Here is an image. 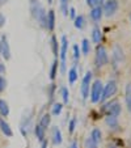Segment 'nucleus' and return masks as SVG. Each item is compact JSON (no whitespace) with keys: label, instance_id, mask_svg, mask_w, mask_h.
I'll return each mask as SVG.
<instances>
[{"label":"nucleus","instance_id":"f257e3e1","mask_svg":"<svg viewBox=\"0 0 131 148\" xmlns=\"http://www.w3.org/2000/svg\"><path fill=\"white\" fill-rule=\"evenodd\" d=\"M30 9H32V14L36 18V21L42 26V28H46V13L45 8L41 5L38 0H30Z\"/></svg>","mask_w":131,"mask_h":148},{"label":"nucleus","instance_id":"f03ea898","mask_svg":"<svg viewBox=\"0 0 131 148\" xmlns=\"http://www.w3.org/2000/svg\"><path fill=\"white\" fill-rule=\"evenodd\" d=\"M104 113L106 115H114V117H118L121 114V103L118 101H110L109 103H105L102 108Z\"/></svg>","mask_w":131,"mask_h":148},{"label":"nucleus","instance_id":"7ed1b4c3","mask_svg":"<svg viewBox=\"0 0 131 148\" xmlns=\"http://www.w3.org/2000/svg\"><path fill=\"white\" fill-rule=\"evenodd\" d=\"M117 83H115L114 80H110L108 84L105 85V88L102 89V95H101V98L100 101L102 102V101H106L108 98H110L112 96L115 95V92H117Z\"/></svg>","mask_w":131,"mask_h":148},{"label":"nucleus","instance_id":"20e7f679","mask_svg":"<svg viewBox=\"0 0 131 148\" xmlns=\"http://www.w3.org/2000/svg\"><path fill=\"white\" fill-rule=\"evenodd\" d=\"M108 63V53L104 46H97L96 49V66L97 67H102Z\"/></svg>","mask_w":131,"mask_h":148},{"label":"nucleus","instance_id":"39448f33","mask_svg":"<svg viewBox=\"0 0 131 148\" xmlns=\"http://www.w3.org/2000/svg\"><path fill=\"white\" fill-rule=\"evenodd\" d=\"M67 47H68V41L67 37H62V45H60V72H66V56H67Z\"/></svg>","mask_w":131,"mask_h":148},{"label":"nucleus","instance_id":"423d86ee","mask_svg":"<svg viewBox=\"0 0 131 148\" xmlns=\"http://www.w3.org/2000/svg\"><path fill=\"white\" fill-rule=\"evenodd\" d=\"M102 83H101L100 80H96L95 83H93L92 85V95H91V100H92V102H98L101 98V95H102Z\"/></svg>","mask_w":131,"mask_h":148},{"label":"nucleus","instance_id":"0eeeda50","mask_svg":"<svg viewBox=\"0 0 131 148\" xmlns=\"http://www.w3.org/2000/svg\"><path fill=\"white\" fill-rule=\"evenodd\" d=\"M91 80H92V72H86L83 77V81H81V96H83L84 100H86L89 96Z\"/></svg>","mask_w":131,"mask_h":148},{"label":"nucleus","instance_id":"6e6552de","mask_svg":"<svg viewBox=\"0 0 131 148\" xmlns=\"http://www.w3.org/2000/svg\"><path fill=\"white\" fill-rule=\"evenodd\" d=\"M117 11H118L117 0H109V1L105 3V5H104V8H102V14L110 17V16H113V14H115Z\"/></svg>","mask_w":131,"mask_h":148},{"label":"nucleus","instance_id":"1a4fd4ad","mask_svg":"<svg viewBox=\"0 0 131 148\" xmlns=\"http://www.w3.org/2000/svg\"><path fill=\"white\" fill-rule=\"evenodd\" d=\"M0 45H1V55L5 60L11 59V49H9V43H8V38L7 36H1V39H0Z\"/></svg>","mask_w":131,"mask_h":148},{"label":"nucleus","instance_id":"9d476101","mask_svg":"<svg viewBox=\"0 0 131 148\" xmlns=\"http://www.w3.org/2000/svg\"><path fill=\"white\" fill-rule=\"evenodd\" d=\"M46 28L50 32H53L54 28H55V12L53 9H50L47 12V16H46Z\"/></svg>","mask_w":131,"mask_h":148},{"label":"nucleus","instance_id":"9b49d317","mask_svg":"<svg viewBox=\"0 0 131 148\" xmlns=\"http://www.w3.org/2000/svg\"><path fill=\"white\" fill-rule=\"evenodd\" d=\"M0 130H1V132H3L5 136H9V138H11L12 135H13V131H12L11 126H9L8 123H7L3 119V118H0Z\"/></svg>","mask_w":131,"mask_h":148},{"label":"nucleus","instance_id":"f8f14e48","mask_svg":"<svg viewBox=\"0 0 131 148\" xmlns=\"http://www.w3.org/2000/svg\"><path fill=\"white\" fill-rule=\"evenodd\" d=\"M91 17H92L93 21H100L101 17H102V8H101V7L92 8V11H91Z\"/></svg>","mask_w":131,"mask_h":148},{"label":"nucleus","instance_id":"ddd939ff","mask_svg":"<svg viewBox=\"0 0 131 148\" xmlns=\"http://www.w3.org/2000/svg\"><path fill=\"white\" fill-rule=\"evenodd\" d=\"M53 142L55 145H59L62 143V132L58 127H54L53 129Z\"/></svg>","mask_w":131,"mask_h":148},{"label":"nucleus","instance_id":"4468645a","mask_svg":"<svg viewBox=\"0 0 131 148\" xmlns=\"http://www.w3.org/2000/svg\"><path fill=\"white\" fill-rule=\"evenodd\" d=\"M0 114L3 117H8L9 115V106L8 102L4 100H0Z\"/></svg>","mask_w":131,"mask_h":148},{"label":"nucleus","instance_id":"2eb2a0df","mask_svg":"<svg viewBox=\"0 0 131 148\" xmlns=\"http://www.w3.org/2000/svg\"><path fill=\"white\" fill-rule=\"evenodd\" d=\"M34 132H36V136H37V139H38L39 142L45 140V129H43L41 125H37V126H36V129H34Z\"/></svg>","mask_w":131,"mask_h":148},{"label":"nucleus","instance_id":"dca6fc26","mask_svg":"<svg viewBox=\"0 0 131 148\" xmlns=\"http://www.w3.org/2000/svg\"><path fill=\"white\" fill-rule=\"evenodd\" d=\"M92 39H93V42H96V43H100L101 39H102V32H101L98 28L93 29V32H92Z\"/></svg>","mask_w":131,"mask_h":148},{"label":"nucleus","instance_id":"f3484780","mask_svg":"<svg viewBox=\"0 0 131 148\" xmlns=\"http://www.w3.org/2000/svg\"><path fill=\"white\" fill-rule=\"evenodd\" d=\"M51 47H53V53L55 59H58V54H59V45H58V39L56 37H51Z\"/></svg>","mask_w":131,"mask_h":148},{"label":"nucleus","instance_id":"a211bd4d","mask_svg":"<svg viewBox=\"0 0 131 148\" xmlns=\"http://www.w3.org/2000/svg\"><path fill=\"white\" fill-rule=\"evenodd\" d=\"M50 122H51V117H50V114H45L43 117L41 118V122H39V125L43 127V129H47L49 126H50Z\"/></svg>","mask_w":131,"mask_h":148},{"label":"nucleus","instance_id":"6ab92c4d","mask_svg":"<svg viewBox=\"0 0 131 148\" xmlns=\"http://www.w3.org/2000/svg\"><path fill=\"white\" fill-rule=\"evenodd\" d=\"M76 79H78V72H76V67L73 66V67L68 71V81H70V84H73L76 81Z\"/></svg>","mask_w":131,"mask_h":148},{"label":"nucleus","instance_id":"aec40b11","mask_svg":"<svg viewBox=\"0 0 131 148\" xmlns=\"http://www.w3.org/2000/svg\"><path fill=\"white\" fill-rule=\"evenodd\" d=\"M106 125L110 127H117L118 126V119L114 115H106Z\"/></svg>","mask_w":131,"mask_h":148},{"label":"nucleus","instance_id":"412c9836","mask_svg":"<svg viewBox=\"0 0 131 148\" xmlns=\"http://www.w3.org/2000/svg\"><path fill=\"white\" fill-rule=\"evenodd\" d=\"M75 26L78 29H83L84 26H85V20H84V17L81 16V14L76 16V18H75Z\"/></svg>","mask_w":131,"mask_h":148},{"label":"nucleus","instance_id":"4be33fe9","mask_svg":"<svg viewBox=\"0 0 131 148\" xmlns=\"http://www.w3.org/2000/svg\"><path fill=\"white\" fill-rule=\"evenodd\" d=\"M91 138H92L93 142L98 144V143L101 142V131H100L98 129H95V130L92 131V134H91Z\"/></svg>","mask_w":131,"mask_h":148},{"label":"nucleus","instance_id":"5701e85b","mask_svg":"<svg viewBox=\"0 0 131 148\" xmlns=\"http://www.w3.org/2000/svg\"><path fill=\"white\" fill-rule=\"evenodd\" d=\"M126 101L128 105V110L131 112V83L127 84V87H126Z\"/></svg>","mask_w":131,"mask_h":148},{"label":"nucleus","instance_id":"b1692460","mask_svg":"<svg viewBox=\"0 0 131 148\" xmlns=\"http://www.w3.org/2000/svg\"><path fill=\"white\" fill-rule=\"evenodd\" d=\"M56 71H58V59H55L53 63V66H51L50 68V79L51 80H54L56 76Z\"/></svg>","mask_w":131,"mask_h":148},{"label":"nucleus","instance_id":"393cba45","mask_svg":"<svg viewBox=\"0 0 131 148\" xmlns=\"http://www.w3.org/2000/svg\"><path fill=\"white\" fill-rule=\"evenodd\" d=\"M81 49H83L84 55H88V54H89L91 45H89V41H88V39H83V42H81Z\"/></svg>","mask_w":131,"mask_h":148},{"label":"nucleus","instance_id":"a878e982","mask_svg":"<svg viewBox=\"0 0 131 148\" xmlns=\"http://www.w3.org/2000/svg\"><path fill=\"white\" fill-rule=\"evenodd\" d=\"M60 8L64 16H68V0H60Z\"/></svg>","mask_w":131,"mask_h":148},{"label":"nucleus","instance_id":"bb28decb","mask_svg":"<svg viewBox=\"0 0 131 148\" xmlns=\"http://www.w3.org/2000/svg\"><path fill=\"white\" fill-rule=\"evenodd\" d=\"M84 147L85 148H97V143H95L92 140V138H86L84 142Z\"/></svg>","mask_w":131,"mask_h":148},{"label":"nucleus","instance_id":"cd10ccee","mask_svg":"<svg viewBox=\"0 0 131 148\" xmlns=\"http://www.w3.org/2000/svg\"><path fill=\"white\" fill-rule=\"evenodd\" d=\"M62 109H63V105L62 103H54L53 106V115H59L62 113Z\"/></svg>","mask_w":131,"mask_h":148},{"label":"nucleus","instance_id":"c85d7f7f","mask_svg":"<svg viewBox=\"0 0 131 148\" xmlns=\"http://www.w3.org/2000/svg\"><path fill=\"white\" fill-rule=\"evenodd\" d=\"M104 0H86V4L92 8H96V7H101Z\"/></svg>","mask_w":131,"mask_h":148},{"label":"nucleus","instance_id":"c756f323","mask_svg":"<svg viewBox=\"0 0 131 148\" xmlns=\"http://www.w3.org/2000/svg\"><path fill=\"white\" fill-rule=\"evenodd\" d=\"M62 97H63V102L64 103L68 102V98H70V92H68V89L66 87L62 88Z\"/></svg>","mask_w":131,"mask_h":148},{"label":"nucleus","instance_id":"7c9ffc66","mask_svg":"<svg viewBox=\"0 0 131 148\" xmlns=\"http://www.w3.org/2000/svg\"><path fill=\"white\" fill-rule=\"evenodd\" d=\"M5 88H7V80L1 75H0V92L5 90Z\"/></svg>","mask_w":131,"mask_h":148},{"label":"nucleus","instance_id":"2f4dec72","mask_svg":"<svg viewBox=\"0 0 131 148\" xmlns=\"http://www.w3.org/2000/svg\"><path fill=\"white\" fill-rule=\"evenodd\" d=\"M75 126H76V118H72L70 121V125H68V130H70V134H72L75 131Z\"/></svg>","mask_w":131,"mask_h":148},{"label":"nucleus","instance_id":"473e14b6","mask_svg":"<svg viewBox=\"0 0 131 148\" xmlns=\"http://www.w3.org/2000/svg\"><path fill=\"white\" fill-rule=\"evenodd\" d=\"M73 58H75V60H79V58H80V50H79L78 45L73 46Z\"/></svg>","mask_w":131,"mask_h":148},{"label":"nucleus","instance_id":"72a5a7b5","mask_svg":"<svg viewBox=\"0 0 131 148\" xmlns=\"http://www.w3.org/2000/svg\"><path fill=\"white\" fill-rule=\"evenodd\" d=\"M70 17H71V18H73V20L76 18V11H75V8H70Z\"/></svg>","mask_w":131,"mask_h":148},{"label":"nucleus","instance_id":"f704fd0d","mask_svg":"<svg viewBox=\"0 0 131 148\" xmlns=\"http://www.w3.org/2000/svg\"><path fill=\"white\" fill-rule=\"evenodd\" d=\"M4 24H5V17L0 13V28H1V26H4Z\"/></svg>","mask_w":131,"mask_h":148},{"label":"nucleus","instance_id":"c9c22d12","mask_svg":"<svg viewBox=\"0 0 131 148\" xmlns=\"http://www.w3.org/2000/svg\"><path fill=\"white\" fill-rule=\"evenodd\" d=\"M4 72H5V64H3V63L0 62V75L4 73Z\"/></svg>","mask_w":131,"mask_h":148},{"label":"nucleus","instance_id":"e433bc0d","mask_svg":"<svg viewBox=\"0 0 131 148\" xmlns=\"http://www.w3.org/2000/svg\"><path fill=\"white\" fill-rule=\"evenodd\" d=\"M42 148H47V140H42Z\"/></svg>","mask_w":131,"mask_h":148},{"label":"nucleus","instance_id":"4c0bfd02","mask_svg":"<svg viewBox=\"0 0 131 148\" xmlns=\"http://www.w3.org/2000/svg\"><path fill=\"white\" fill-rule=\"evenodd\" d=\"M71 148H78V143L72 142V144H71Z\"/></svg>","mask_w":131,"mask_h":148},{"label":"nucleus","instance_id":"58836bf2","mask_svg":"<svg viewBox=\"0 0 131 148\" xmlns=\"http://www.w3.org/2000/svg\"><path fill=\"white\" fill-rule=\"evenodd\" d=\"M47 3H49V4H51V3H53V0H47Z\"/></svg>","mask_w":131,"mask_h":148},{"label":"nucleus","instance_id":"ea45409f","mask_svg":"<svg viewBox=\"0 0 131 148\" xmlns=\"http://www.w3.org/2000/svg\"><path fill=\"white\" fill-rule=\"evenodd\" d=\"M0 54H1V45H0Z\"/></svg>","mask_w":131,"mask_h":148},{"label":"nucleus","instance_id":"a19ab883","mask_svg":"<svg viewBox=\"0 0 131 148\" xmlns=\"http://www.w3.org/2000/svg\"><path fill=\"white\" fill-rule=\"evenodd\" d=\"M4 1H7V0H4Z\"/></svg>","mask_w":131,"mask_h":148}]
</instances>
